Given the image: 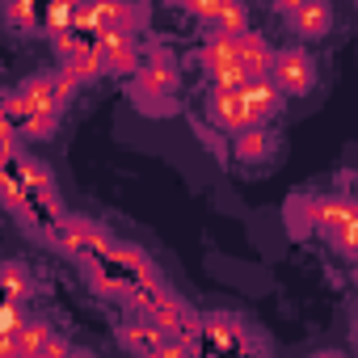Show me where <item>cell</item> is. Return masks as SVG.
I'll return each mask as SVG.
<instances>
[{"label": "cell", "mask_w": 358, "mask_h": 358, "mask_svg": "<svg viewBox=\"0 0 358 358\" xmlns=\"http://www.w3.org/2000/svg\"><path fill=\"white\" fill-rule=\"evenodd\" d=\"M266 80L278 89V97H282V93L303 97V93L316 85V64H312L308 51H299V47H282V51H274V59H270V76H266Z\"/></svg>", "instance_id": "cell-1"}, {"label": "cell", "mask_w": 358, "mask_h": 358, "mask_svg": "<svg viewBox=\"0 0 358 358\" xmlns=\"http://www.w3.org/2000/svg\"><path fill=\"white\" fill-rule=\"evenodd\" d=\"M308 224H316V228H324V236L345 253V257H354V232H358V224H354V207L345 203V199H320V203H308Z\"/></svg>", "instance_id": "cell-2"}, {"label": "cell", "mask_w": 358, "mask_h": 358, "mask_svg": "<svg viewBox=\"0 0 358 358\" xmlns=\"http://www.w3.org/2000/svg\"><path fill=\"white\" fill-rule=\"evenodd\" d=\"M203 64L211 68V76H215V85L220 89H228V93H236L241 85H249V72L241 68V51H236V34H211L207 38V47H203Z\"/></svg>", "instance_id": "cell-3"}, {"label": "cell", "mask_w": 358, "mask_h": 358, "mask_svg": "<svg viewBox=\"0 0 358 358\" xmlns=\"http://www.w3.org/2000/svg\"><path fill=\"white\" fill-rule=\"evenodd\" d=\"M59 106H55V76H30L9 101H5V114H9V122L13 118H22V122H30V118H43V114H55Z\"/></svg>", "instance_id": "cell-4"}, {"label": "cell", "mask_w": 358, "mask_h": 358, "mask_svg": "<svg viewBox=\"0 0 358 358\" xmlns=\"http://www.w3.org/2000/svg\"><path fill=\"white\" fill-rule=\"evenodd\" d=\"M282 13L295 26V34H303V38H324L333 26V9L324 0H295V5H282Z\"/></svg>", "instance_id": "cell-5"}, {"label": "cell", "mask_w": 358, "mask_h": 358, "mask_svg": "<svg viewBox=\"0 0 358 358\" xmlns=\"http://www.w3.org/2000/svg\"><path fill=\"white\" fill-rule=\"evenodd\" d=\"M97 55L106 72H139V55L131 34H97Z\"/></svg>", "instance_id": "cell-6"}, {"label": "cell", "mask_w": 358, "mask_h": 358, "mask_svg": "<svg viewBox=\"0 0 358 358\" xmlns=\"http://www.w3.org/2000/svg\"><path fill=\"white\" fill-rule=\"evenodd\" d=\"M236 93H241V106H245L249 127H262V122L278 110V89H274L270 80H249V85H241Z\"/></svg>", "instance_id": "cell-7"}, {"label": "cell", "mask_w": 358, "mask_h": 358, "mask_svg": "<svg viewBox=\"0 0 358 358\" xmlns=\"http://www.w3.org/2000/svg\"><path fill=\"white\" fill-rule=\"evenodd\" d=\"M236 51H241V68L249 72V80H266V76H270L274 51H270V43H266L262 34H253V30L236 34Z\"/></svg>", "instance_id": "cell-8"}, {"label": "cell", "mask_w": 358, "mask_h": 358, "mask_svg": "<svg viewBox=\"0 0 358 358\" xmlns=\"http://www.w3.org/2000/svg\"><path fill=\"white\" fill-rule=\"evenodd\" d=\"M190 13H199V17H207V22H220V34H245L249 30V13L241 9V5H190Z\"/></svg>", "instance_id": "cell-9"}, {"label": "cell", "mask_w": 358, "mask_h": 358, "mask_svg": "<svg viewBox=\"0 0 358 358\" xmlns=\"http://www.w3.org/2000/svg\"><path fill=\"white\" fill-rule=\"evenodd\" d=\"M173 85H177V72H173L169 64H148V68H139V97H143V101H164V97L173 93Z\"/></svg>", "instance_id": "cell-10"}, {"label": "cell", "mask_w": 358, "mask_h": 358, "mask_svg": "<svg viewBox=\"0 0 358 358\" xmlns=\"http://www.w3.org/2000/svg\"><path fill=\"white\" fill-rule=\"evenodd\" d=\"M211 118L224 127V131H249V118H245V106H241V93H228V89H215V106H211Z\"/></svg>", "instance_id": "cell-11"}, {"label": "cell", "mask_w": 358, "mask_h": 358, "mask_svg": "<svg viewBox=\"0 0 358 358\" xmlns=\"http://www.w3.org/2000/svg\"><path fill=\"white\" fill-rule=\"evenodd\" d=\"M47 337H51V324H43V320H22V329L13 333L17 358H38L43 345H47Z\"/></svg>", "instance_id": "cell-12"}, {"label": "cell", "mask_w": 358, "mask_h": 358, "mask_svg": "<svg viewBox=\"0 0 358 358\" xmlns=\"http://www.w3.org/2000/svg\"><path fill=\"white\" fill-rule=\"evenodd\" d=\"M127 345L135 350V354H143V358H152L156 350H160V341H164V333L152 324V320H135V324H127Z\"/></svg>", "instance_id": "cell-13"}, {"label": "cell", "mask_w": 358, "mask_h": 358, "mask_svg": "<svg viewBox=\"0 0 358 358\" xmlns=\"http://www.w3.org/2000/svg\"><path fill=\"white\" fill-rule=\"evenodd\" d=\"M270 152H274V143H270V135H266L262 127H249V131L236 135V156H241V160L253 164V160H266Z\"/></svg>", "instance_id": "cell-14"}, {"label": "cell", "mask_w": 358, "mask_h": 358, "mask_svg": "<svg viewBox=\"0 0 358 358\" xmlns=\"http://www.w3.org/2000/svg\"><path fill=\"white\" fill-rule=\"evenodd\" d=\"M0 287L9 291V303H17V299L30 291V278H26L22 266H0Z\"/></svg>", "instance_id": "cell-15"}, {"label": "cell", "mask_w": 358, "mask_h": 358, "mask_svg": "<svg viewBox=\"0 0 358 358\" xmlns=\"http://www.w3.org/2000/svg\"><path fill=\"white\" fill-rule=\"evenodd\" d=\"M22 177L34 186V190H43V194H51V177H47V169L38 164V160H22Z\"/></svg>", "instance_id": "cell-16"}, {"label": "cell", "mask_w": 358, "mask_h": 358, "mask_svg": "<svg viewBox=\"0 0 358 358\" xmlns=\"http://www.w3.org/2000/svg\"><path fill=\"white\" fill-rule=\"evenodd\" d=\"M207 333H211V341L228 345V341H236V337H232V333H236V320H228V316H211V320H207Z\"/></svg>", "instance_id": "cell-17"}, {"label": "cell", "mask_w": 358, "mask_h": 358, "mask_svg": "<svg viewBox=\"0 0 358 358\" xmlns=\"http://www.w3.org/2000/svg\"><path fill=\"white\" fill-rule=\"evenodd\" d=\"M47 26H51L55 34L72 30V9H68V5H51V9H47Z\"/></svg>", "instance_id": "cell-18"}, {"label": "cell", "mask_w": 358, "mask_h": 358, "mask_svg": "<svg viewBox=\"0 0 358 358\" xmlns=\"http://www.w3.org/2000/svg\"><path fill=\"white\" fill-rule=\"evenodd\" d=\"M17 329H22L17 303H0V333H17Z\"/></svg>", "instance_id": "cell-19"}, {"label": "cell", "mask_w": 358, "mask_h": 358, "mask_svg": "<svg viewBox=\"0 0 358 358\" xmlns=\"http://www.w3.org/2000/svg\"><path fill=\"white\" fill-rule=\"evenodd\" d=\"M38 358H72V345H68V337H55V333H51Z\"/></svg>", "instance_id": "cell-20"}, {"label": "cell", "mask_w": 358, "mask_h": 358, "mask_svg": "<svg viewBox=\"0 0 358 358\" xmlns=\"http://www.w3.org/2000/svg\"><path fill=\"white\" fill-rule=\"evenodd\" d=\"M5 17H9L13 26H34V9H30V5H9Z\"/></svg>", "instance_id": "cell-21"}, {"label": "cell", "mask_w": 358, "mask_h": 358, "mask_svg": "<svg viewBox=\"0 0 358 358\" xmlns=\"http://www.w3.org/2000/svg\"><path fill=\"white\" fill-rule=\"evenodd\" d=\"M152 358H186V345H177V341H169V337H164V341H160V350H156Z\"/></svg>", "instance_id": "cell-22"}, {"label": "cell", "mask_w": 358, "mask_h": 358, "mask_svg": "<svg viewBox=\"0 0 358 358\" xmlns=\"http://www.w3.org/2000/svg\"><path fill=\"white\" fill-rule=\"evenodd\" d=\"M30 135H43V131H51L55 127V114H43V118H30V122H22Z\"/></svg>", "instance_id": "cell-23"}, {"label": "cell", "mask_w": 358, "mask_h": 358, "mask_svg": "<svg viewBox=\"0 0 358 358\" xmlns=\"http://www.w3.org/2000/svg\"><path fill=\"white\" fill-rule=\"evenodd\" d=\"M0 358H17V345H13V333H0Z\"/></svg>", "instance_id": "cell-24"}, {"label": "cell", "mask_w": 358, "mask_h": 358, "mask_svg": "<svg viewBox=\"0 0 358 358\" xmlns=\"http://www.w3.org/2000/svg\"><path fill=\"white\" fill-rule=\"evenodd\" d=\"M72 358H93V354H76V350H72Z\"/></svg>", "instance_id": "cell-25"}, {"label": "cell", "mask_w": 358, "mask_h": 358, "mask_svg": "<svg viewBox=\"0 0 358 358\" xmlns=\"http://www.w3.org/2000/svg\"><path fill=\"white\" fill-rule=\"evenodd\" d=\"M324 358H333V354H324Z\"/></svg>", "instance_id": "cell-26"}]
</instances>
